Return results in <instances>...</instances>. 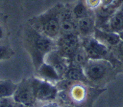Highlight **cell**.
I'll list each match as a JSON object with an SVG mask.
<instances>
[{
  "label": "cell",
  "mask_w": 123,
  "mask_h": 107,
  "mask_svg": "<svg viewBox=\"0 0 123 107\" xmlns=\"http://www.w3.org/2000/svg\"><path fill=\"white\" fill-rule=\"evenodd\" d=\"M22 39L35 69H37L45 61L46 55L56 48V40L42 34L28 22L23 28Z\"/></svg>",
  "instance_id": "6da1fadb"
},
{
  "label": "cell",
  "mask_w": 123,
  "mask_h": 107,
  "mask_svg": "<svg viewBox=\"0 0 123 107\" xmlns=\"http://www.w3.org/2000/svg\"><path fill=\"white\" fill-rule=\"evenodd\" d=\"M62 3H58L42 13L33 16L28 23L42 34L56 40L60 35L61 12L62 9Z\"/></svg>",
  "instance_id": "7a4b0ae2"
},
{
  "label": "cell",
  "mask_w": 123,
  "mask_h": 107,
  "mask_svg": "<svg viewBox=\"0 0 123 107\" xmlns=\"http://www.w3.org/2000/svg\"><path fill=\"white\" fill-rule=\"evenodd\" d=\"M31 80L36 100L40 102H49L54 101L58 96L59 91L54 83L38 77L31 78Z\"/></svg>",
  "instance_id": "3957f363"
},
{
  "label": "cell",
  "mask_w": 123,
  "mask_h": 107,
  "mask_svg": "<svg viewBox=\"0 0 123 107\" xmlns=\"http://www.w3.org/2000/svg\"><path fill=\"white\" fill-rule=\"evenodd\" d=\"M111 69L110 62L104 59H89L84 66L85 75L89 81H99L103 79Z\"/></svg>",
  "instance_id": "277c9868"
},
{
  "label": "cell",
  "mask_w": 123,
  "mask_h": 107,
  "mask_svg": "<svg viewBox=\"0 0 123 107\" xmlns=\"http://www.w3.org/2000/svg\"><path fill=\"white\" fill-rule=\"evenodd\" d=\"M81 46L80 35L77 32L60 35L56 39L57 51L64 57L71 59L74 53Z\"/></svg>",
  "instance_id": "5b68a950"
},
{
  "label": "cell",
  "mask_w": 123,
  "mask_h": 107,
  "mask_svg": "<svg viewBox=\"0 0 123 107\" xmlns=\"http://www.w3.org/2000/svg\"><path fill=\"white\" fill-rule=\"evenodd\" d=\"M12 98L15 103L25 104L33 107L37 100L34 94L31 78H24L17 84L16 90Z\"/></svg>",
  "instance_id": "8992f818"
},
{
  "label": "cell",
  "mask_w": 123,
  "mask_h": 107,
  "mask_svg": "<svg viewBox=\"0 0 123 107\" xmlns=\"http://www.w3.org/2000/svg\"><path fill=\"white\" fill-rule=\"evenodd\" d=\"M81 44L89 59H103L108 54V46L101 43L93 35L83 37V41Z\"/></svg>",
  "instance_id": "52a82bcc"
},
{
  "label": "cell",
  "mask_w": 123,
  "mask_h": 107,
  "mask_svg": "<svg viewBox=\"0 0 123 107\" xmlns=\"http://www.w3.org/2000/svg\"><path fill=\"white\" fill-rule=\"evenodd\" d=\"M72 4H63L61 12V25L60 35L77 32V19L72 11ZM59 35V36H60Z\"/></svg>",
  "instance_id": "ba28073f"
},
{
  "label": "cell",
  "mask_w": 123,
  "mask_h": 107,
  "mask_svg": "<svg viewBox=\"0 0 123 107\" xmlns=\"http://www.w3.org/2000/svg\"><path fill=\"white\" fill-rule=\"evenodd\" d=\"M95 28H96V24H95L94 11L91 14L77 20V31L80 37L82 38L93 35Z\"/></svg>",
  "instance_id": "9c48e42d"
},
{
  "label": "cell",
  "mask_w": 123,
  "mask_h": 107,
  "mask_svg": "<svg viewBox=\"0 0 123 107\" xmlns=\"http://www.w3.org/2000/svg\"><path fill=\"white\" fill-rule=\"evenodd\" d=\"M93 36L106 46H117L120 43V37L117 32L95 28Z\"/></svg>",
  "instance_id": "30bf717a"
},
{
  "label": "cell",
  "mask_w": 123,
  "mask_h": 107,
  "mask_svg": "<svg viewBox=\"0 0 123 107\" xmlns=\"http://www.w3.org/2000/svg\"><path fill=\"white\" fill-rule=\"evenodd\" d=\"M62 78L65 80H70V81H77V82H86L87 78L85 75L84 68L74 62H70L69 66L67 67Z\"/></svg>",
  "instance_id": "8fae6325"
},
{
  "label": "cell",
  "mask_w": 123,
  "mask_h": 107,
  "mask_svg": "<svg viewBox=\"0 0 123 107\" xmlns=\"http://www.w3.org/2000/svg\"><path fill=\"white\" fill-rule=\"evenodd\" d=\"M36 70H37L38 78L47 80V81L52 82V83L58 82V81H60L62 79L61 75L56 71V69L51 64H49V63H47L45 61Z\"/></svg>",
  "instance_id": "7c38bea8"
},
{
  "label": "cell",
  "mask_w": 123,
  "mask_h": 107,
  "mask_svg": "<svg viewBox=\"0 0 123 107\" xmlns=\"http://www.w3.org/2000/svg\"><path fill=\"white\" fill-rule=\"evenodd\" d=\"M109 31L119 32L123 31V12L116 10L109 19Z\"/></svg>",
  "instance_id": "4fadbf2b"
},
{
  "label": "cell",
  "mask_w": 123,
  "mask_h": 107,
  "mask_svg": "<svg viewBox=\"0 0 123 107\" xmlns=\"http://www.w3.org/2000/svg\"><path fill=\"white\" fill-rule=\"evenodd\" d=\"M17 84L12 80H0V99L12 97Z\"/></svg>",
  "instance_id": "5bb4252c"
},
{
  "label": "cell",
  "mask_w": 123,
  "mask_h": 107,
  "mask_svg": "<svg viewBox=\"0 0 123 107\" xmlns=\"http://www.w3.org/2000/svg\"><path fill=\"white\" fill-rule=\"evenodd\" d=\"M72 11H73V14L77 20H79L85 16H87L93 12V11H90L86 7L85 0H78L72 6Z\"/></svg>",
  "instance_id": "9a60e30c"
},
{
  "label": "cell",
  "mask_w": 123,
  "mask_h": 107,
  "mask_svg": "<svg viewBox=\"0 0 123 107\" xmlns=\"http://www.w3.org/2000/svg\"><path fill=\"white\" fill-rule=\"evenodd\" d=\"M70 60H71L72 62H74V63H76V64L82 66L83 68H84V66L86 65V63L89 60V58H88V56H87V54H86L85 49L82 47V44H81V46L77 49V51L74 53V54L72 55V57H71Z\"/></svg>",
  "instance_id": "2e32d148"
},
{
  "label": "cell",
  "mask_w": 123,
  "mask_h": 107,
  "mask_svg": "<svg viewBox=\"0 0 123 107\" xmlns=\"http://www.w3.org/2000/svg\"><path fill=\"white\" fill-rule=\"evenodd\" d=\"M86 91L82 85H74L70 90V96L75 101H82L85 98Z\"/></svg>",
  "instance_id": "e0dca14e"
},
{
  "label": "cell",
  "mask_w": 123,
  "mask_h": 107,
  "mask_svg": "<svg viewBox=\"0 0 123 107\" xmlns=\"http://www.w3.org/2000/svg\"><path fill=\"white\" fill-rule=\"evenodd\" d=\"M14 55V51L7 45L0 44V61L12 58Z\"/></svg>",
  "instance_id": "ac0fdd59"
},
{
  "label": "cell",
  "mask_w": 123,
  "mask_h": 107,
  "mask_svg": "<svg viewBox=\"0 0 123 107\" xmlns=\"http://www.w3.org/2000/svg\"><path fill=\"white\" fill-rule=\"evenodd\" d=\"M85 3L86 5V7L90 10V11H95L97 10L102 3V0H85Z\"/></svg>",
  "instance_id": "d6986e66"
},
{
  "label": "cell",
  "mask_w": 123,
  "mask_h": 107,
  "mask_svg": "<svg viewBox=\"0 0 123 107\" xmlns=\"http://www.w3.org/2000/svg\"><path fill=\"white\" fill-rule=\"evenodd\" d=\"M5 36H6V28L3 24V22L0 21V40L5 38Z\"/></svg>",
  "instance_id": "ffe728a7"
},
{
  "label": "cell",
  "mask_w": 123,
  "mask_h": 107,
  "mask_svg": "<svg viewBox=\"0 0 123 107\" xmlns=\"http://www.w3.org/2000/svg\"><path fill=\"white\" fill-rule=\"evenodd\" d=\"M41 107H62V106H61L53 101H49V102H45Z\"/></svg>",
  "instance_id": "44dd1931"
},
{
  "label": "cell",
  "mask_w": 123,
  "mask_h": 107,
  "mask_svg": "<svg viewBox=\"0 0 123 107\" xmlns=\"http://www.w3.org/2000/svg\"><path fill=\"white\" fill-rule=\"evenodd\" d=\"M117 50H118L119 54L123 56V41H120V43L117 45Z\"/></svg>",
  "instance_id": "7402d4cb"
},
{
  "label": "cell",
  "mask_w": 123,
  "mask_h": 107,
  "mask_svg": "<svg viewBox=\"0 0 123 107\" xmlns=\"http://www.w3.org/2000/svg\"><path fill=\"white\" fill-rule=\"evenodd\" d=\"M15 107H32V106H28V105L20 104V103H15Z\"/></svg>",
  "instance_id": "603a6c76"
},
{
  "label": "cell",
  "mask_w": 123,
  "mask_h": 107,
  "mask_svg": "<svg viewBox=\"0 0 123 107\" xmlns=\"http://www.w3.org/2000/svg\"><path fill=\"white\" fill-rule=\"evenodd\" d=\"M117 33H118V35H119V37H120V40L123 41V31H121V32H117Z\"/></svg>",
  "instance_id": "cb8c5ba5"
},
{
  "label": "cell",
  "mask_w": 123,
  "mask_h": 107,
  "mask_svg": "<svg viewBox=\"0 0 123 107\" xmlns=\"http://www.w3.org/2000/svg\"><path fill=\"white\" fill-rule=\"evenodd\" d=\"M117 10H118V11H122V12H123V3H122V4H121V5H120V7H119V8H118V9H117Z\"/></svg>",
  "instance_id": "d4e9b609"
}]
</instances>
